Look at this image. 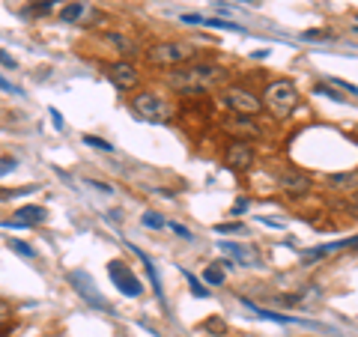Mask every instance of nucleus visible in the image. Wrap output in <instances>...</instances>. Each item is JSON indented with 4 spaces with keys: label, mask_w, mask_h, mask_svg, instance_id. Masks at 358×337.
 I'll return each mask as SVG.
<instances>
[{
    "label": "nucleus",
    "mask_w": 358,
    "mask_h": 337,
    "mask_svg": "<svg viewBox=\"0 0 358 337\" xmlns=\"http://www.w3.org/2000/svg\"><path fill=\"white\" fill-rule=\"evenodd\" d=\"M9 248H13L15 254H21V257H36V251L30 248V245H24V242H18V239H13L9 242Z\"/></svg>",
    "instance_id": "5701e85b"
},
{
    "label": "nucleus",
    "mask_w": 358,
    "mask_h": 337,
    "mask_svg": "<svg viewBox=\"0 0 358 337\" xmlns=\"http://www.w3.org/2000/svg\"><path fill=\"white\" fill-rule=\"evenodd\" d=\"M87 13L84 3H69V6H60V21L63 24H75V21H81Z\"/></svg>",
    "instance_id": "4468645a"
},
{
    "label": "nucleus",
    "mask_w": 358,
    "mask_h": 337,
    "mask_svg": "<svg viewBox=\"0 0 358 337\" xmlns=\"http://www.w3.org/2000/svg\"><path fill=\"white\" fill-rule=\"evenodd\" d=\"M84 143L87 147H93V150H99V152H114V143H108L102 138H93V134H84Z\"/></svg>",
    "instance_id": "a211bd4d"
},
{
    "label": "nucleus",
    "mask_w": 358,
    "mask_h": 337,
    "mask_svg": "<svg viewBox=\"0 0 358 337\" xmlns=\"http://www.w3.org/2000/svg\"><path fill=\"white\" fill-rule=\"evenodd\" d=\"M143 227H150V230H162V227H167V221L159 215V212H143Z\"/></svg>",
    "instance_id": "6ab92c4d"
},
{
    "label": "nucleus",
    "mask_w": 358,
    "mask_h": 337,
    "mask_svg": "<svg viewBox=\"0 0 358 337\" xmlns=\"http://www.w3.org/2000/svg\"><path fill=\"white\" fill-rule=\"evenodd\" d=\"M221 105L233 110L236 117H257L263 110V99H257L251 89H245V87H227L221 93Z\"/></svg>",
    "instance_id": "39448f33"
},
{
    "label": "nucleus",
    "mask_w": 358,
    "mask_h": 337,
    "mask_svg": "<svg viewBox=\"0 0 358 337\" xmlns=\"http://www.w3.org/2000/svg\"><path fill=\"white\" fill-rule=\"evenodd\" d=\"M105 42H110L120 54H134V42L126 36H117V33H105Z\"/></svg>",
    "instance_id": "2eb2a0df"
},
{
    "label": "nucleus",
    "mask_w": 358,
    "mask_h": 337,
    "mask_svg": "<svg viewBox=\"0 0 358 337\" xmlns=\"http://www.w3.org/2000/svg\"><path fill=\"white\" fill-rule=\"evenodd\" d=\"M275 179H278V188H281L287 197H305L313 188V179L305 171H299V167H281Z\"/></svg>",
    "instance_id": "423d86ee"
},
{
    "label": "nucleus",
    "mask_w": 358,
    "mask_h": 337,
    "mask_svg": "<svg viewBox=\"0 0 358 337\" xmlns=\"http://www.w3.org/2000/svg\"><path fill=\"white\" fill-rule=\"evenodd\" d=\"M9 313H13V310H9V305H6L3 299H0V322H6V320H9Z\"/></svg>",
    "instance_id": "2f4dec72"
},
{
    "label": "nucleus",
    "mask_w": 358,
    "mask_h": 337,
    "mask_svg": "<svg viewBox=\"0 0 358 337\" xmlns=\"http://www.w3.org/2000/svg\"><path fill=\"white\" fill-rule=\"evenodd\" d=\"M326 182L334 188H358V167L355 171H346V173H329Z\"/></svg>",
    "instance_id": "ddd939ff"
},
{
    "label": "nucleus",
    "mask_w": 358,
    "mask_h": 337,
    "mask_svg": "<svg viewBox=\"0 0 358 337\" xmlns=\"http://www.w3.org/2000/svg\"><path fill=\"white\" fill-rule=\"evenodd\" d=\"M224 75H227L224 66L209 63V60H194V63L179 66V69H171L167 84H171V89H176V93H182V96H203L221 81Z\"/></svg>",
    "instance_id": "f257e3e1"
},
{
    "label": "nucleus",
    "mask_w": 358,
    "mask_h": 337,
    "mask_svg": "<svg viewBox=\"0 0 358 337\" xmlns=\"http://www.w3.org/2000/svg\"><path fill=\"white\" fill-rule=\"evenodd\" d=\"M305 39H331V33H326V30H308Z\"/></svg>",
    "instance_id": "cd10ccee"
},
{
    "label": "nucleus",
    "mask_w": 358,
    "mask_h": 337,
    "mask_svg": "<svg viewBox=\"0 0 358 337\" xmlns=\"http://www.w3.org/2000/svg\"><path fill=\"white\" fill-rule=\"evenodd\" d=\"M105 75H108V81L114 84L117 89H122V93H131V89H138V84H141V72H138V66L129 63V60H117V63H110L108 69H105Z\"/></svg>",
    "instance_id": "6e6552de"
},
{
    "label": "nucleus",
    "mask_w": 358,
    "mask_h": 337,
    "mask_svg": "<svg viewBox=\"0 0 358 337\" xmlns=\"http://www.w3.org/2000/svg\"><path fill=\"white\" fill-rule=\"evenodd\" d=\"M54 3H60V0H36V3H33V6L27 9V13H30V15H39V18H42V15H48V13H51V9H54Z\"/></svg>",
    "instance_id": "dca6fc26"
},
{
    "label": "nucleus",
    "mask_w": 358,
    "mask_h": 337,
    "mask_svg": "<svg viewBox=\"0 0 358 337\" xmlns=\"http://www.w3.org/2000/svg\"><path fill=\"white\" fill-rule=\"evenodd\" d=\"M254 159H257V152L248 141H233L227 152H224V164H227L233 173H248L254 167Z\"/></svg>",
    "instance_id": "1a4fd4ad"
},
{
    "label": "nucleus",
    "mask_w": 358,
    "mask_h": 337,
    "mask_svg": "<svg viewBox=\"0 0 358 337\" xmlns=\"http://www.w3.org/2000/svg\"><path fill=\"white\" fill-rule=\"evenodd\" d=\"M108 275L110 280H114V287L120 289L122 296H129V299H138L143 293V284L138 280V275L131 272V268L126 263H120V260H110L108 263Z\"/></svg>",
    "instance_id": "0eeeda50"
},
{
    "label": "nucleus",
    "mask_w": 358,
    "mask_h": 337,
    "mask_svg": "<svg viewBox=\"0 0 358 337\" xmlns=\"http://www.w3.org/2000/svg\"><path fill=\"white\" fill-rule=\"evenodd\" d=\"M299 89L296 84L289 81V78H278V81H272L266 87V93H263V108L272 114L275 120H287V117H293V110L299 108Z\"/></svg>",
    "instance_id": "f03ea898"
},
{
    "label": "nucleus",
    "mask_w": 358,
    "mask_h": 337,
    "mask_svg": "<svg viewBox=\"0 0 358 337\" xmlns=\"http://www.w3.org/2000/svg\"><path fill=\"white\" fill-rule=\"evenodd\" d=\"M167 227H171L176 236H182L185 242H192V239H194V236H192V230H188V227H182V224H179V221H167Z\"/></svg>",
    "instance_id": "b1692460"
},
{
    "label": "nucleus",
    "mask_w": 358,
    "mask_h": 337,
    "mask_svg": "<svg viewBox=\"0 0 358 337\" xmlns=\"http://www.w3.org/2000/svg\"><path fill=\"white\" fill-rule=\"evenodd\" d=\"M0 89H6V93H15V96H21V89H18V87H13V84H9L6 78H0Z\"/></svg>",
    "instance_id": "7c9ffc66"
},
{
    "label": "nucleus",
    "mask_w": 358,
    "mask_h": 337,
    "mask_svg": "<svg viewBox=\"0 0 358 337\" xmlns=\"http://www.w3.org/2000/svg\"><path fill=\"white\" fill-rule=\"evenodd\" d=\"M245 209H248V200H239V203L233 206V212H236V215H239V212H245Z\"/></svg>",
    "instance_id": "473e14b6"
},
{
    "label": "nucleus",
    "mask_w": 358,
    "mask_h": 337,
    "mask_svg": "<svg viewBox=\"0 0 358 337\" xmlns=\"http://www.w3.org/2000/svg\"><path fill=\"white\" fill-rule=\"evenodd\" d=\"M317 93L326 96V99H331V102H346V96L341 93V89H334L331 84H317Z\"/></svg>",
    "instance_id": "f3484780"
},
{
    "label": "nucleus",
    "mask_w": 358,
    "mask_h": 337,
    "mask_svg": "<svg viewBox=\"0 0 358 337\" xmlns=\"http://www.w3.org/2000/svg\"><path fill=\"white\" fill-rule=\"evenodd\" d=\"M69 284L78 289V296H81L87 305H93V308H99V310H105V313H110V305L108 301L99 296V289H96V284H93V278H90L87 272H81V268H75V272H69Z\"/></svg>",
    "instance_id": "9d476101"
},
{
    "label": "nucleus",
    "mask_w": 358,
    "mask_h": 337,
    "mask_svg": "<svg viewBox=\"0 0 358 337\" xmlns=\"http://www.w3.org/2000/svg\"><path fill=\"white\" fill-rule=\"evenodd\" d=\"M224 131H230L236 141H257L263 134V129L254 122V117H230L224 120Z\"/></svg>",
    "instance_id": "9b49d317"
},
{
    "label": "nucleus",
    "mask_w": 358,
    "mask_h": 337,
    "mask_svg": "<svg viewBox=\"0 0 358 337\" xmlns=\"http://www.w3.org/2000/svg\"><path fill=\"white\" fill-rule=\"evenodd\" d=\"M51 120H54V129H57V131L66 129V120H63V114H60L57 108H51Z\"/></svg>",
    "instance_id": "bb28decb"
},
{
    "label": "nucleus",
    "mask_w": 358,
    "mask_h": 337,
    "mask_svg": "<svg viewBox=\"0 0 358 337\" xmlns=\"http://www.w3.org/2000/svg\"><path fill=\"white\" fill-rule=\"evenodd\" d=\"M215 230H218V233H242L245 227H242V224H236V221H233V224H218Z\"/></svg>",
    "instance_id": "a878e982"
},
{
    "label": "nucleus",
    "mask_w": 358,
    "mask_h": 337,
    "mask_svg": "<svg viewBox=\"0 0 358 337\" xmlns=\"http://www.w3.org/2000/svg\"><path fill=\"white\" fill-rule=\"evenodd\" d=\"M84 185L96 188V191H105V194H114V188H110L108 182H99V179H84Z\"/></svg>",
    "instance_id": "393cba45"
},
{
    "label": "nucleus",
    "mask_w": 358,
    "mask_h": 337,
    "mask_svg": "<svg viewBox=\"0 0 358 337\" xmlns=\"http://www.w3.org/2000/svg\"><path fill=\"white\" fill-rule=\"evenodd\" d=\"M131 110L147 122H167L173 114L171 105H167L159 93H150V89H141V93L131 96Z\"/></svg>",
    "instance_id": "20e7f679"
},
{
    "label": "nucleus",
    "mask_w": 358,
    "mask_h": 337,
    "mask_svg": "<svg viewBox=\"0 0 358 337\" xmlns=\"http://www.w3.org/2000/svg\"><path fill=\"white\" fill-rule=\"evenodd\" d=\"M326 84H331L334 89H341V93H350V96H355L358 99V87H352V84H346V81H341V78H329Z\"/></svg>",
    "instance_id": "4be33fe9"
},
{
    "label": "nucleus",
    "mask_w": 358,
    "mask_h": 337,
    "mask_svg": "<svg viewBox=\"0 0 358 337\" xmlns=\"http://www.w3.org/2000/svg\"><path fill=\"white\" fill-rule=\"evenodd\" d=\"M147 60L152 66H164V69H179L185 63H194L197 51L188 42H159L147 48Z\"/></svg>",
    "instance_id": "7ed1b4c3"
},
{
    "label": "nucleus",
    "mask_w": 358,
    "mask_h": 337,
    "mask_svg": "<svg viewBox=\"0 0 358 337\" xmlns=\"http://www.w3.org/2000/svg\"><path fill=\"white\" fill-rule=\"evenodd\" d=\"M203 329H206V331H224V322H221V320H209Z\"/></svg>",
    "instance_id": "c756f323"
},
{
    "label": "nucleus",
    "mask_w": 358,
    "mask_h": 337,
    "mask_svg": "<svg viewBox=\"0 0 358 337\" xmlns=\"http://www.w3.org/2000/svg\"><path fill=\"white\" fill-rule=\"evenodd\" d=\"M185 275V280H188V287H192V293L197 296V299H209V289L203 287V284H200V280L192 275V272H182Z\"/></svg>",
    "instance_id": "aec40b11"
},
{
    "label": "nucleus",
    "mask_w": 358,
    "mask_h": 337,
    "mask_svg": "<svg viewBox=\"0 0 358 337\" xmlns=\"http://www.w3.org/2000/svg\"><path fill=\"white\" fill-rule=\"evenodd\" d=\"M203 280H206V284H224V268H218V266H209L206 268V272H203Z\"/></svg>",
    "instance_id": "412c9836"
},
{
    "label": "nucleus",
    "mask_w": 358,
    "mask_h": 337,
    "mask_svg": "<svg viewBox=\"0 0 358 337\" xmlns=\"http://www.w3.org/2000/svg\"><path fill=\"white\" fill-rule=\"evenodd\" d=\"M0 66H6V69H15V66H18V63H15L13 57H9V54H6V51H0Z\"/></svg>",
    "instance_id": "c85d7f7f"
},
{
    "label": "nucleus",
    "mask_w": 358,
    "mask_h": 337,
    "mask_svg": "<svg viewBox=\"0 0 358 337\" xmlns=\"http://www.w3.org/2000/svg\"><path fill=\"white\" fill-rule=\"evenodd\" d=\"M15 221H18V227H36V224L45 221V209L42 206H21L15 212Z\"/></svg>",
    "instance_id": "f8f14e48"
}]
</instances>
